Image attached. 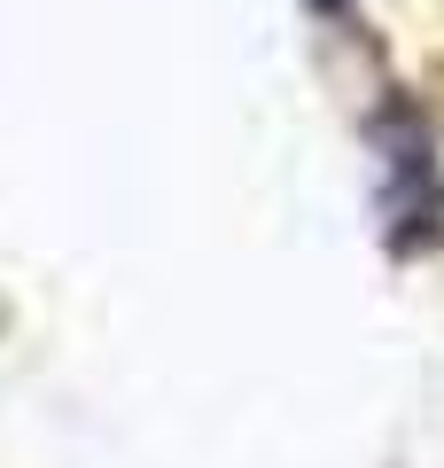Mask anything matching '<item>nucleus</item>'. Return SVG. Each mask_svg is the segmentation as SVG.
<instances>
[{"instance_id": "nucleus-1", "label": "nucleus", "mask_w": 444, "mask_h": 468, "mask_svg": "<svg viewBox=\"0 0 444 468\" xmlns=\"http://www.w3.org/2000/svg\"><path fill=\"white\" fill-rule=\"evenodd\" d=\"M375 156H382V242L397 258H428L444 242V156L421 101L390 94L375 110Z\"/></svg>"}]
</instances>
